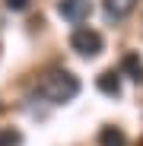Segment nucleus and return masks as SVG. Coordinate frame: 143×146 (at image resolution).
<instances>
[{
	"label": "nucleus",
	"instance_id": "1",
	"mask_svg": "<svg viewBox=\"0 0 143 146\" xmlns=\"http://www.w3.org/2000/svg\"><path fill=\"white\" fill-rule=\"evenodd\" d=\"M38 92L45 95L48 102H54V105H64L70 99H76V92H80V80L73 76V73H67V70H48L41 83H38Z\"/></svg>",
	"mask_w": 143,
	"mask_h": 146
},
{
	"label": "nucleus",
	"instance_id": "2",
	"mask_svg": "<svg viewBox=\"0 0 143 146\" xmlns=\"http://www.w3.org/2000/svg\"><path fill=\"white\" fill-rule=\"evenodd\" d=\"M70 48H73L76 54H83V57H95L102 51V35L95 29H76L70 35Z\"/></svg>",
	"mask_w": 143,
	"mask_h": 146
},
{
	"label": "nucleus",
	"instance_id": "3",
	"mask_svg": "<svg viewBox=\"0 0 143 146\" xmlns=\"http://www.w3.org/2000/svg\"><path fill=\"white\" fill-rule=\"evenodd\" d=\"M57 13H61L67 22H83V19H89L92 3H89V0H61V3H57Z\"/></svg>",
	"mask_w": 143,
	"mask_h": 146
},
{
	"label": "nucleus",
	"instance_id": "4",
	"mask_svg": "<svg viewBox=\"0 0 143 146\" xmlns=\"http://www.w3.org/2000/svg\"><path fill=\"white\" fill-rule=\"evenodd\" d=\"M137 0H105V19L108 22H118V19H124L130 10H134Z\"/></svg>",
	"mask_w": 143,
	"mask_h": 146
},
{
	"label": "nucleus",
	"instance_id": "5",
	"mask_svg": "<svg viewBox=\"0 0 143 146\" xmlns=\"http://www.w3.org/2000/svg\"><path fill=\"white\" fill-rule=\"evenodd\" d=\"M99 89H102L105 95H111V99H114V95H121V80H118L114 70H105L102 76H99Z\"/></svg>",
	"mask_w": 143,
	"mask_h": 146
},
{
	"label": "nucleus",
	"instance_id": "6",
	"mask_svg": "<svg viewBox=\"0 0 143 146\" xmlns=\"http://www.w3.org/2000/svg\"><path fill=\"white\" fill-rule=\"evenodd\" d=\"M99 146H127V137L118 130V127H102V133H99Z\"/></svg>",
	"mask_w": 143,
	"mask_h": 146
},
{
	"label": "nucleus",
	"instance_id": "7",
	"mask_svg": "<svg viewBox=\"0 0 143 146\" xmlns=\"http://www.w3.org/2000/svg\"><path fill=\"white\" fill-rule=\"evenodd\" d=\"M121 67H124V70L130 73V80H137V83H143V60H140L137 54H127Z\"/></svg>",
	"mask_w": 143,
	"mask_h": 146
},
{
	"label": "nucleus",
	"instance_id": "8",
	"mask_svg": "<svg viewBox=\"0 0 143 146\" xmlns=\"http://www.w3.org/2000/svg\"><path fill=\"white\" fill-rule=\"evenodd\" d=\"M19 143H22L19 130H13V127H7V130H0V146H19Z\"/></svg>",
	"mask_w": 143,
	"mask_h": 146
},
{
	"label": "nucleus",
	"instance_id": "9",
	"mask_svg": "<svg viewBox=\"0 0 143 146\" xmlns=\"http://www.w3.org/2000/svg\"><path fill=\"white\" fill-rule=\"evenodd\" d=\"M7 7L19 13V10H26V7H29V0H7Z\"/></svg>",
	"mask_w": 143,
	"mask_h": 146
},
{
	"label": "nucleus",
	"instance_id": "10",
	"mask_svg": "<svg viewBox=\"0 0 143 146\" xmlns=\"http://www.w3.org/2000/svg\"><path fill=\"white\" fill-rule=\"evenodd\" d=\"M140 146H143V143H140Z\"/></svg>",
	"mask_w": 143,
	"mask_h": 146
}]
</instances>
